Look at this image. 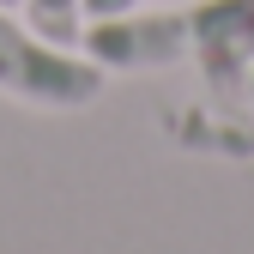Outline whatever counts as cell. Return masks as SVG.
Returning a JSON list of instances; mask_svg holds the SVG:
<instances>
[{"mask_svg":"<svg viewBox=\"0 0 254 254\" xmlns=\"http://www.w3.org/2000/svg\"><path fill=\"white\" fill-rule=\"evenodd\" d=\"M103 67L85 49L49 43L43 30H30L12 18V6H0V91L30 109H85L103 97Z\"/></svg>","mask_w":254,"mask_h":254,"instance_id":"obj_1","label":"cell"},{"mask_svg":"<svg viewBox=\"0 0 254 254\" xmlns=\"http://www.w3.org/2000/svg\"><path fill=\"white\" fill-rule=\"evenodd\" d=\"M79 49L103 73H151L170 61L194 55V18L188 12H121V18H91L79 30Z\"/></svg>","mask_w":254,"mask_h":254,"instance_id":"obj_2","label":"cell"},{"mask_svg":"<svg viewBox=\"0 0 254 254\" xmlns=\"http://www.w3.org/2000/svg\"><path fill=\"white\" fill-rule=\"evenodd\" d=\"M194 18V55L200 67L224 85L242 73V61L254 55V0H206L188 12Z\"/></svg>","mask_w":254,"mask_h":254,"instance_id":"obj_3","label":"cell"},{"mask_svg":"<svg viewBox=\"0 0 254 254\" xmlns=\"http://www.w3.org/2000/svg\"><path fill=\"white\" fill-rule=\"evenodd\" d=\"M18 6L30 12V30H43L49 43H67V49L79 43V18H85L79 0H18Z\"/></svg>","mask_w":254,"mask_h":254,"instance_id":"obj_4","label":"cell"},{"mask_svg":"<svg viewBox=\"0 0 254 254\" xmlns=\"http://www.w3.org/2000/svg\"><path fill=\"white\" fill-rule=\"evenodd\" d=\"M79 12H85V24L91 18H121V12H139V0H79Z\"/></svg>","mask_w":254,"mask_h":254,"instance_id":"obj_5","label":"cell"},{"mask_svg":"<svg viewBox=\"0 0 254 254\" xmlns=\"http://www.w3.org/2000/svg\"><path fill=\"white\" fill-rule=\"evenodd\" d=\"M0 6H18V0H0Z\"/></svg>","mask_w":254,"mask_h":254,"instance_id":"obj_6","label":"cell"}]
</instances>
